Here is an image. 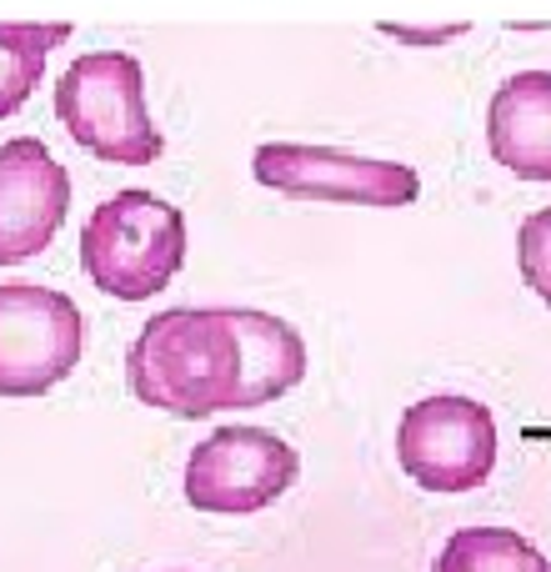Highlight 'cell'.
Segmentation results:
<instances>
[{"label":"cell","instance_id":"obj_14","mask_svg":"<svg viewBox=\"0 0 551 572\" xmlns=\"http://www.w3.org/2000/svg\"><path fill=\"white\" fill-rule=\"evenodd\" d=\"M471 25L467 21H451V25H397V21H381V36H391L397 46H446V41L467 36Z\"/></svg>","mask_w":551,"mask_h":572},{"label":"cell","instance_id":"obj_9","mask_svg":"<svg viewBox=\"0 0 551 572\" xmlns=\"http://www.w3.org/2000/svg\"><path fill=\"white\" fill-rule=\"evenodd\" d=\"M486 151L516 181H551V71H516L496 85Z\"/></svg>","mask_w":551,"mask_h":572},{"label":"cell","instance_id":"obj_7","mask_svg":"<svg viewBox=\"0 0 551 572\" xmlns=\"http://www.w3.org/2000/svg\"><path fill=\"white\" fill-rule=\"evenodd\" d=\"M85 352L76 297L36 282H0V397H46Z\"/></svg>","mask_w":551,"mask_h":572},{"label":"cell","instance_id":"obj_8","mask_svg":"<svg viewBox=\"0 0 551 572\" xmlns=\"http://www.w3.org/2000/svg\"><path fill=\"white\" fill-rule=\"evenodd\" d=\"M71 211V171L36 141L0 146V266H21L56 241Z\"/></svg>","mask_w":551,"mask_h":572},{"label":"cell","instance_id":"obj_1","mask_svg":"<svg viewBox=\"0 0 551 572\" xmlns=\"http://www.w3.org/2000/svg\"><path fill=\"white\" fill-rule=\"evenodd\" d=\"M130 397L181 422L236 412L241 342L231 307H165L136 332L126 352Z\"/></svg>","mask_w":551,"mask_h":572},{"label":"cell","instance_id":"obj_11","mask_svg":"<svg viewBox=\"0 0 551 572\" xmlns=\"http://www.w3.org/2000/svg\"><path fill=\"white\" fill-rule=\"evenodd\" d=\"M71 36V21H0V121H11L36 95L50 50Z\"/></svg>","mask_w":551,"mask_h":572},{"label":"cell","instance_id":"obj_5","mask_svg":"<svg viewBox=\"0 0 551 572\" xmlns=\"http://www.w3.org/2000/svg\"><path fill=\"white\" fill-rule=\"evenodd\" d=\"M251 176L291 202H331V206H376L397 211L422 196V176L406 161L341 151L311 141H266L251 156Z\"/></svg>","mask_w":551,"mask_h":572},{"label":"cell","instance_id":"obj_10","mask_svg":"<svg viewBox=\"0 0 551 572\" xmlns=\"http://www.w3.org/2000/svg\"><path fill=\"white\" fill-rule=\"evenodd\" d=\"M231 322H236V342H241V397H236V412H256V407L296 392L306 367H311L306 336L286 317L256 307H231Z\"/></svg>","mask_w":551,"mask_h":572},{"label":"cell","instance_id":"obj_4","mask_svg":"<svg viewBox=\"0 0 551 572\" xmlns=\"http://www.w3.org/2000/svg\"><path fill=\"white\" fill-rule=\"evenodd\" d=\"M397 462L422 492L461 497L496 472V417L492 407L461 392H436L411 402L397 422Z\"/></svg>","mask_w":551,"mask_h":572},{"label":"cell","instance_id":"obj_13","mask_svg":"<svg viewBox=\"0 0 551 572\" xmlns=\"http://www.w3.org/2000/svg\"><path fill=\"white\" fill-rule=\"evenodd\" d=\"M516 272L551 307V206L531 211L516 227Z\"/></svg>","mask_w":551,"mask_h":572},{"label":"cell","instance_id":"obj_3","mask_svg":"<svg viewBox=\"0 0 551 572\" xmlns=\"http://www.w3.org/2000/svg\"><path fill=\"white\" fill-rule=\"evenodd\" d=\"M56 121L76 146L111 167L161 161L165 136L146 106V71L130 50H85L56 81Z\"/></svg>","mask_w":551,"mask_h":572},{"label":"cell","instance_id":"obj_15","mask_svg":"<svg viewBox=\"0 0 551 572\" xmlns=\"http://www.w3.org/2000/svg\"><path fill=\"white\" fill-rule=\"evenodd\" d=\"M171 572H186V568H171Z\"/></svg>","mask_w":551,"mask_h":572},{"label":"cell","instance_id":"obj_12","mask_svg":"<svg viewBox=\"0 0 551 572\" xmlns=\"http://www.w3.org/2000/svg\"><path fill=\"white\" fill-rule=\"evenodd\" d=\"M432 572H551V558L516 527H457Z\"/></svg>","mask_w":551,"mask_h":572},{"label":"cell","instance_id":"obj_2","mask_svg":"<svg viewBox=\"0 0 551 572\" xmlns=\"http://www.w3.org/2000/svg\"><path fill=\"white\" fill-rule=\"evenodd\" d=\"M186 216L146 186L116 191L85 216L81 227V272L101 297L151 301L186 266Z\"/></svg>","mask_w":551,"mask_h":572},{"label":"cell","instance_id":"obj_6","mask_svg":"<svg viewBox=\"0 0 551 572\" xmlns=\"http://www.w3.org/2000/svg\"><path fill=\"white\" fill-rule=\"evenodd\" d=\"M301 477V453L271 427H216L206 442H196L186 457L181 492L196 513L211 517H246L266 513L282 502Z\"/></svg>","mask_w":551,"mask_h":572}]
</instances>
